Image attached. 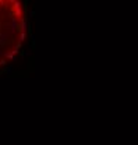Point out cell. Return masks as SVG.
<instances>
[{
    "label": "cell",
    "mask_w": 138,
    "mask_h": 145,
    "mask_svg": "<svg viewBox=\"0 0 138 145\" xmlns=\"http://www.w3.org/2000/svg\"><path fill=\"white\" fill-rule=\"evenodd\" d=\"M27 39L22 0H0V68L13 61Z\"/></svg>",
    "instance_id": "1"
}]
</instances>
